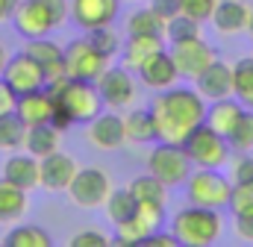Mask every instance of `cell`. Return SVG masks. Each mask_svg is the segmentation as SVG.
Here are the masks:
<instances>
[{
	"label": "cell",
	"mask_w": 253,
	"mask_h": 247,
	"mask_svg": "<svg viewBox=\"0 0 253 247\" xmlns=\"http://www.w3.org/2000/svg\"><path fill=\"white\" fill-rule=\"evenodd\" d=\"M171 59L177 65V74H180V80H191L194 82V77L203 71V68H209L212 62L218 59V53H215V47H209L206 41H203V36H197V39H183V41H171Z\"/></svg>",
	"instance_id": "cell-11"
},
{
	"label": "cell",
	"mask_w": 253,
	"mask_h": 247,
	"mask_svg": "<svg viewBox=\"0 0 253 247\" xmlns=\"http://www.w3.org/2000/svg\"><path fill=\"white\" fill-rule=\"evenodd\" d=\"M18 3H21V0H0V21H9V18L15 15Z\"/></svg>",
	"instance_id": "cell-45"
},
{
	"label": "cell",
	"mask_w": 253,
	"mask_h": 247,
	"mask_svg": "<svg viewBox=\"0 0 253 247\" xmlns=\"http://www.w3.org/2000/svg\"><path fill=\"white\" fill-rule=\"evenodd\" d=\"M177 245H180V242L174 239V233H168V236H165V233H162V236H159V233H150V236H144V239L138 242V247H177Z\"/></svg>",
	"instance_id": "cell-42"
},
{
	"label": "cell",
	"mask_w": 253,
	"mask_h": 247,
	"mask_svg": "<svg viewBox=\"0 0 253 247\" xmlns=\"http://www.w3.org/2000/svg\"><path fill=\"white\" fill-rule=\"evenodd\" d=\"M248 18H251L248 0H218L209 21L221 36H239L248 30Z\"/></svg>",
	"instance_id": "cell-19"
},
{
	"label": "cell",
	"mask_w": 253,
	"mask_h": 247,
	"mask_svg": "<svg viewBox=\"0 0 253 247\" xmlns=\"http://www.w3.org/2000/svg\"><path fill=\"white\" fill-rule=\"evenodd\" d=\"M3 177L9 183L21 185L24 191L39 188V159L33 153H9V159L3 162Z\"/></svg>",
	"instance_id": "cell-21"
},
{
	"label": "cell",
	"mask_w": 253,
	"mask_h": 247,
	"mask_svg": "<svg viewBox=\"0 0 253 247\" xmlns=\"http://www.w3.org/2000/svg\"><path fill=\"white\" fill-rule=\"evenodd\" d=\"M24 135H27V124L21 121L15 112L0 115V150L3 153H15L24 147Z\"/></svg>",
	"instance_id": "cell-30"
},
{
	"label": "cell",
	"mask_w": 253,
	"mask_h": 247,
	"mask_svg": "<svg viewBox=\"0 0 253 247\" xmlns=\"http://www.w3.org/2000/svg\"><path fill=\"white\" fill-rule=\"evenodd\" d=\"M236 233H239L242 242H251L253 245V212L236 215Z\"/></svg>",
	"instance_id": "cell-43"
},
{
	"label": "cell",
	"mask_w": 253,
	"mask_h": 247,
	"mask_svg": "<svg viewBox=\"0 0 253 247\" xmlns=\"http://www.w3.org/2000/svg\"><path fill=\"white\" fill-rule=\"evenodd\" d=\"M200 36V21H194L189 15H174L168 24H165V39L168 41H183V39H197Z\"/></svg>",
	"instance_id": "cell-35"
},
{
	"label": "cell",
	"mask_w": 253,
	"mask_h": 247,
	"mask_svg": "<svg viewBox=\"0 0 253 247\" xmlns=\"http://www.w3.org/2000/svg\"><path fill=\"white\" fill-rule=\"evenodd\" d=\"M109 191H112V180H109V174L100 171V168H77L74 180L68 185V197H71L77 206H83V209H97V206H103L106 197H109Z\"/></svg>",
	"instance_id": "cell-9"
},
{
	"label": "cell",
	"mask_w": 253,
	"mask_h": 247,
	"mask_svg": "<svg viewBox=\"0 0 253 247\" xmlns=\"http://www.w3.org/2000/svg\"><path fill=\"white\" fill-rule=\"evenodd\" d=\"M147 174H153L156 180L168 185H183L191 174V162L183 150V144H171V141H159L150 153H147Z\"/></svg>",
	"instance_id": "cell-7"
},
{
	"label": "cell",
	"mask_w": 253,
	"mask_h": 247,
	"mask_svg": "<svg viewBox=\"0 0 253 247\" xmlns=\"http://www.w3.org/2000/svg\"><path fill=\"white\" fill-rule=\"evenodd\" d=\"M183 150L189 156L191 168H221L230 159V144L221 132H215L209 124L203 121L194 126L189 135L183 138Z\"/></svg>",
	"instance_id": "cell-5"
},
{
	"label": "cell",
	"mask_w": 253,
	"mask_h": 247,
	"mask_svg": "<svg viewBox=\"0 0 253 247\" xmlns=\"http://www.w3.org/2000/svg\"><path fill=\"white\" fill-rule=\"evenodd\" d=\"M150 233H156V230H150V227H147L135 212H132L126 221L115 224V245H121V247L135 245V247H138V242H141L144 236H150Z\"/></svg>",
	"instance_id": "cell-33"
},
{
	"label": "cell",
	"mask_w": 253,
	"mask_h": 247,
	"mask_svg": "<svg viewBox=\"0 0 253 247\" xmlns=\"http://www.w3.org/2000/svg\"><path fill=\"white\" fill-rule=\"evenodd\" d=\"M97 91H100V100H103V106H109V109H129L132 103H135V97H138V88H135V80H132V74H129V68H106L100 77H97Z\"/></svg>",
	"instance_id": "cell-10"
},
{
	"label": "cell",
	"mask_w": 253,
	"mask_h": 247,
	"mask_svg": "<svg viewBox=\"0 0 253 247\" xmlns=\"http://www.w3.org/2000/svg\"><path fill=\"white\" fill-rule=\"evenodd\" d=\"M242 115H245V106L236 100V97H224V100H212L209 103V109H206V124L215 129V132H221L224 138L233 132V126L242 121Z\"/></svg>",
	"instance_id": "cell-23"
},
{
	"label": "cell",
	"mask_w": 253,
	"mask_h": 247,
	"mask_svg": "<svg viewBox=\"0 0 253 247\" xmlns=\"http://www.w3.org/2000/svg\"><path fill=\"white\" fill-rule=\"evenodd\" d=\"M233 183H253V153H242L233 165Z\"/></svg>",
	"instance_id": "cell-40"
},
{
	"label": "cell",
	"mask_w": 253,
	"mask_h": 247,
	"mask_svg": "<svg viewBox=\"0 0 253 247\" xmlns=\"http://www.w3.org/2000/svg\"><path fill=\"white\" fill-rule=\"evenodd\" d=\"M88 141L91 147L109 153V150H118L126 144L124 135V115H118L115 109L112 112H100L88 121Z\"/></svg>",
	"instance_id": "cell-14"
},
{
	"label": "cell",
	"mask_w": 253,
	"mask_h": 247,
	"mask_svg": "<svg viewBox=\"0 0 253 247\" xmlns=\"http://www.w3.org/2000/svg\"><path fill=\"white\" fill-rule=\"evenodd\" d=\"M165 50V41L162 36H129L126 44H121V53H124V68L129 71H138V65L144 59H150L153 53Z\"/></svg>",
	"instance_id": "cell-25"
},
{
	"label": "cell",
	"mask_w": 253,
	"mask_h": 247,
	"mask_svg": "<svg viewBox=\"0 0 253 247\" xmlns=\"http://www.w3.org/2000/svg\"><path fill=\"white\" fill-rule=\"evenodd\" d=\"M59 141H62V129H56L53 124H33V126H27L24 150L33 153L36 159H44L59 150Z\"/></svg>",
	"instance_id": "cell-22"
},
{
	"label": "cell",
	"mask_w": 253,
	"mask_h": 247,
	"mask_svg": "<svg viewBox=\"0 0 253 247\" xmlns=\"http://www.w3.org/2000/svg\"><path fill=\"white\" fill-rule=\"evenodd\" d=\"M215 6H218V0H180V12L194 18V21H200V24L212 18Z\"/></svg>",
	"instance_id": "cell-38"
},
{
	"label": "cell",
	"mask_w": 253,
	"mask_h": 247,
	"mask_svg": "<svg viewBox=\"0 0 253 247\" xmlns=\"http://www.w3.org/2000/svg\"><path fill=\"white\" fill-rule=\"evenodd\" d=\"M126 188L132 191L135 203H159V206H165V203H168V185L162 183V180H156L153 174L135 177Z\"/></svg>",
	"instance_id": "cell-28"
},
{
	"label": "cell",
	"mask_w": 253,
	"mask_h": 247,
	"mask_svg": "<svg viewBox=\"0 0 253 247\" xmlns=\"http://www.w3.org/2000/svg\"><path fill=\"white\" fill-rule=\"evenodd\" d=\"M245 33H251V39H253V6H251V18H248V30Z\"/></svg>",
	"instance_id": "cell-47"
},
{
	"label": "cell",
	"mask_w": 253,
	"mask_h": 247,
	"mask_svg": "<svg viewBox=\"0 0 253 247\" xmlns=\"http://www.w3.org/2000/svg\"><path fill=\"white\" fill-rule=\"evenodd\" d=\"M53 97V106L62 109L65 115L74 124H88L94 115H100L103 109V100H100V91L94 82L88 80H77V77H59L53 82L44 85Z\"/></svg>",
	"instance_id": "cell-2"
},
{
	"label": "cell",
	"mask_w": 253,
	"mask_h": 247,
	"mask_svg": "<svg viewBox=\"0 0 253 247\" xmlns=\"http://www.w3.org/2000/svg\"><path fill=\"white\" fill-rule=\"evenodd\" d=\"M65 18H68V0H21L12 15L15 30L24 39H42L59 30Z\"/></svg>",
	"instance_id": "cell-4"
},
{
	"label": "cell",
	"mask_w": 253,
	"mask_h": 247,
	"mask_svg": "<svg viewBox=\"0 0 253 247\" xmlns=\"http://www.w3.org/2000/svg\"><path fill=\"white\" fill-rule=\"evenodd\" d=\"M233 215H245V212H253V183H233V191H230V203Z\"/></svg>",
	"instance_id": "cell-37"
},
{
	"label": "cell",
	"mask_w": 253,
	"mask_h": 247,
	"mask_svg": "<svg viewBox=\"0 0 253 247\" xmlns=\"http://www.w3.org/2000/svg\"><path fill=\"white\" fill-rule=\"evenodd\" d=\"M233 97L245 109H253V56H245L233 65Z\"/></svg>",
	"instance_id": "cell-27"
},
{
	"label": "cell",
	"mask_w": 253,
	"mask_h": 247,
	"mask_svg": "<svg viewBox=\"0 0 253 247\" xmlns=\"http://www.w3.org/2000/svg\"><path fill=\"white\" fill-rule=\"evenodd\" d=\"M85 39H88V41H91V44H94L100 53H106L109 59H112V56L121 50V39H118V33L112 30V24H109V27H97V30H88V33H85Z\"/></svg>",
	"instance_id": "cell-36"
},
{
	"label": "cell",
	"mask_w": 253,
	"mask_h": 247,
	"mask_svg": "<svg viewBox=\"0 0 253 247\" xmlns=\"http://www.w3.org/2000/svg\"><path fill=\"white\" fill-rule=\"evenodd\" d=\"M27 194L30 191H24L21 185L0 177V224H18L27 215V206H30Z\"/></svg>",
	"instance_id": "cell-24"
},
{
	"label": "cell",
	"mask_w": 253,
	"mask_h": 247,
	"mask_svg": "<svg viewBox=\"0 0 253 247\" xmlns=\"http://www.w3.org/2000/svg\"><path fill=\"white\" fill-rule=\"evenodd\" d=\"M112 242L100 233V230H83L71 239V247H109Z\"/></svg>",
	"instance_id": "cell-39"
},
{
	"label": "cell",
	"mask_w": 253,
	"mask_h": 247,
	"mask_svg": "<svg viewBox=\"0 0 253 247\" xmlns=\"http://www.w3.org/2000/svg\"><path fill=\"white\" fill-rule=\"evenodd\" d=\"M15 100H18V94L6 85V80L0 77V115H6V112H15Z\"/></svg>",
	"instance_id": "cell-44"
},
{
	"label": "cell",
	"mask_w": 253,
	"mask_h": 247,
	"mask_svg": "<svg viewBox=\"0 0 253 247\" xmlns=\"http://www.w3.org/2000/svg\"><path fill=\"white\" fill-rule=\"evenodd\" d=\"M24 53H27L30 59L39 62V68H42V74H44V85L53 82V80H59V77H65V47H59L56 41H50L47 36H42V39H27Z\"/></svg>",
	"instance_id": "cell-17"
},
{
	"label": "cell",
	"mask_w": 253,
	"mask_h": 247,
	"mask_svg": "<svg viewBox=\"0 0 253 247\" xmlns=\"http://www.w3.org/2000/svg\"><path fill=\"white\" fill-rule=\"evenodd\" d=\"M15 115L27 126H33V124H50V118H53V97H50V91L47 88H36V91L18 94Z\"/></svg>",
	"instance_id": "cell-20"
},
{
	"label": "cell",
	"mask_w": 253,
	"mask_h": 247,
	"mask_svg": "<svg viewBox=\"0 0 253 247\" xmlns=\"http://www.w3.org/2000/svg\"><path fill=\"white\" fill-rule=\"evenodd\" d=\"M135 74H138L141 85H147V88H153V91L171 88V85H177V80H180L177 65H174V59H171L168 50H159V53H153L150 59H144L138 65Z\"/></svg>",
	"instance_id": "cell-18"
},
{
	"label": "cell",
	"mask_w": 253,
	"mask_h": 247,
	"mask_svg": "<svg viewBox=\"0 0 253 247\" xmlns=\"http://www.w3.org/2000/svg\"><path fill=\"white\" fill-rule=\"evenodd\" d=\"M147 112L153 118L156 141L183 144V138L189 135L191 129L206 121V100L197 94V88L171 85V88H162L153 97Z\"/></svg>",
	"instance_id": "cell-1"
},
{
	"label": "cell",
	"mask_w": 253,
	"mask_h": 247,
	"mask_svg": "<svg viewBox=\"0 0 253 247\" xmlns=\"http://www.w3.org/2000/svg\"><path fill=\"white\" fill-rule=\"evenodd\" d=\"M135 197H132V191L129 188H112L109 191V197H106V203H103V209H106V221L109 224H121L126 221L132 212H135Z\"/></svg>",
	"instance_id": "cell-31"
},
{
	"label": "cell",
	"mask_w": 253,
	"mask_h": 247,
	"mask_svg": "<svg viewBox=\"0 0 253 247\" xmlns=\"http://www.w3.org/2000/svg\"><path fill=\"white\" fill-rule=\"evenodd\" d=\"M171 233L180 245L186 247H209L224 236V218L221 209H206V206H183L174 221H171Z\"/></svg>",
	"instance_id": "cell-3"
},
{
	"label": "cell",
	"mask_w": 253,
	"mask_h": 247,
	"mask_svg": "<svg viewBox=\"0 0 253 247\" xmlns=\"http://www.w3.org/2000/svg\"><path fill=\"white\" fill-rule=\"evenodd\" d=\"M109 68V56L100 53L88 39H74L65 47V74L77 80L97 82V77Z\"/></svg>",
	"instance_id": "cell-8"
},
{
	"label": "cell",
	"mask_w": 253,
	"mask_h": 247,
	"mask_svg": "<svg viewBox=\"0 0 253 247\" xmlns=\"http://www.w3.org/2000/svg\"><path fill=\"white\" fill-rule=\"evenodd\" d=\"M6 62H9V50H6V44L0 41V77H3V68H6Z\"/></svg>",
	"instance_id": "cell-46"
},
{
	"label": "cell",
	"mask_w": 253,
	"mask_h": 247,
	"mask_svg": "<svg viewBox=\"0 0 253 247\" xmlns=\"http://www.w3.org/2000/svg\"><path fill=\"white\" fill-rule=\"evenodd\" d=\"M194 88H197V94H200L206 103L233 97V68H230L227 62L215 59L209 68H203V71L194 77Z\"/></svg>",
	"instance_id": "cell-16"
},
{
	"label": "cell",
	"mask_w": 253,
	"mask_h": 247,
	"mask_svg": "<svg viewBox=\"0 0 253 247\" xmlns=\"http://www.w3.org/2000/svg\"><path fill=\"white\" fill-rule=\"evenodd\" d=\"M3 80H6V85H9L15 94H27V91L44 88V74H42L39 62L30 59L27 53L9 56L6 68H3Z\"/></svg>",
	"instance_id": "cell-13"
},
{
	"label": "cell",
	"mask_w": 253,
	"mask_h": 247,
	"mask_svg": "<svg viewBox=\"0 0 253 247\" xmlns=\"http://www.w3.org/2000/svg\"><path fill=\"white\" fill-rule=\"evenodd\" d=\"M150 9L168 24L174 15H180V0H150Z\"/></svg>",
	"instance_id": "cell-41"
},
{
	"label": "cell",
	"mask_w": 253,
	"mask_h": 247,
	"mask_svg": "<svg viewBox=\"0 0 253 247\" xmlns=\"http://www.w3.org/2000/svg\"><path fill=\"white\" fill-rule=\"evenodd\" d=\"M74 174H77V162H74V156H68L62 150L39 159V188H44V191H53V194L68 191Z\"/></svg>",
	"instance_id": "cell-15"
},
{
	"label": "cell",
	"mask_w": 253,
	"mask_h": 247,
	"mask_svg": "<svg viewBox=\"0 0 253 247\" xmlns=\"http://www.w3.org/2000/svg\"><path fill=\"white\" fill-rule=\"evenodd\" d=\"M3 245L6 247H50L53 242H50L47 230L33 227V224H21V227L9 230V236L3 239Z\"/></svg>",
	"instance_id": "cell-32"
},
{
	"label": "cell",
	"mask_w": 253,
	"mask_h": 247,
	"mask_svg": "<svg viewBox=\"0 0 253 247\" xmlns=\"http://www.w3.org/2000/svg\"><path fill=\"white\" fill-rule=\"evenodd\" d=\"M126 33L129 36H165V21L147 6V9H135L126 18Z\"/></svg>",
	"instance_id": "cell-29"
},
{
	"label": "cell",
	"mask_w": 253,
	"mask_h": 247,
	"mask_svg": "<svg viewBox=\"0 0 253 247\" xmlns=\"http://www.w3.org/2000/svg\"><path fill=\"white\" fill-rule=\"evenodd\" d=\"M227 144L236 153H251L253 150V109H245L242 121L236 124L233 132L227 135Z\"/></svg>",
	"instance_id": "cell-34"
},
{
	"label": "cell",
	"mask_w": 253,
	"mask_h": 247,
	"mask_svg": "<svg viewBox=\"0 0 253 247\" xmlns=\"http://www.w3.org/2000/svg\"><path fill=\"white\" fill-rule=\"evenodd\" d=\"M124 135L126 144H147V141H156V132H153V118L147 109H132L124 115Z\"/></svg>",
	"instance_id": "cell-26"
},
{
	"label": "cell",
	"mask_w": 253,
	"mask_h": 247,
	"mask_svg": "<svg viewBox=\"0 0 253 247\" xmlns=\"http://www.w3.org/2000/svg\"><path fill=\"white\" fill-rule=\"evenodd\" d=\"M233 180H227L218 168H194L186 180V197L194 206L206 209H224L230 203Z\"/></svg>",
	"instance_id": "cell-6"
},
{
	"label": "cell",
	"mask_w": 253,
	"mask_h": 247,
	"mask_svg": "<svg viewBox=\"0 0 253 247\" xmlns=\"http://www.w3.org/2000/svg\"><path fill=\"white\" fill-rule=\"evenodd\" d=\"M121 9V0H68V15L80 30H97L109 27Z\"/></svg>",
	"instance_id": "cell-12"
}]
</instances>
